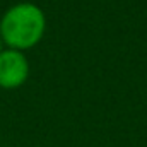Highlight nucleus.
I'll return each mask as SVG.
<instances>
[{
    "instance_id": "2",
    "label": "nucleus",
    "mask_w": 147,
    "mask_h": 147,
    "mask_svg": "<svg viewBox=\"0 0 147 147\" xmlns=\"http://www.w3.org/2000/svg\"><path fill=\"white\" fill-rule=\"evenodd\" d=\"M29 74L26 57L17 50H5L0 53V86L5 89L19 87Z\"/></svg>"
},
{
    "instance_id": "3",
    "label": "nucleus",
    "mask_w": 147,
    "mask_h": 147,
    "mask_svg": "<svg viewBox=\"0 0 147 147\" xmlns=\"http://www.w3.org/2000/svg\"><path fill=\"white\" fill-rule=\"evenodd\" d=\"M0 53H2V39H0Z\"/></svg>"
},
{
    "instance_id": "1",
    "label": "nucleus",
    "mask_w": 147,
    "mask_h": 147,
    "mask_svg": "<svg viewBox=\"0 0 147 147\" xmlns=\"http://www.w3.org/2000/svg\"><path fill=\"white\" fill-rule=\"evenodd\" d=\"M45 14L34 3H17L5 12L0 22L3 41L12 50H28L34 46L45 33Z\"/></svg>"
}]
</instances>
